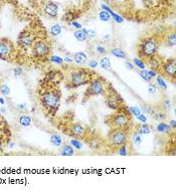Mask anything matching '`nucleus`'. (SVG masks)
<instances>
[{
    "label": "nucleus",
    "mask_w": 176,
    "mask_h": 196,
    "mask_svg": "<svg viewBox=\"0 0 176 196\" xmlns=\"http://www.w3.org/2000/svg\"><path fill=\"white\" fill-rule=\"evenodd\" d=\"M49 60L52 63H57V65H63V60L60 57H57V55H52V57H50Z\"/></svg>",
    "instance_id": "nucleus-28"
},
{
    "label": "nucleus",
    "mask_w": 176,
    "mask_h": 196,
    "mask_svg": "<svg viewBox=\"0 0 176 196\" xmlns=\"http://www.w3.org/2000/svg\"><path fill=\"white\" fill-rule=\"evenodd\" d=\"M33 54L36 57H47L50 52L49 44L44 40H37L33 44Z\"/></svg>",
    "instance_id": "nucleus-6"
},
{
    "label": "nucleus",
    "mask_w": 176,
    "mask_h": 196,
    "mask_svg": "<svg viewBox=\"0 0 176 196\" xmlns=\"http://www.w3.org/2000/svg\"><path fill=\"white\" fill-rule=\"evenodd\" d=\"M143 1H144V4L149 8L156 6V4L158 3V0H143Z\"/></svg>",
    "instance_id": "nucleus-33"
},
{
    "label": "nucleus",
    "mask_w": 176,
    "mask_h": 196,
    "mask_svg": "<svg viewBox=\"0 0 176 196\" xmlns=\"http://www.w3.org/2000/svg\"><path fill=\"white\" fill-rule=\"evenodd\" d=\"M106 48L104 46H101V45H99V46H97V52L100 53V54H104V53H106Z\"/></svg>",
    "instance_id": "nucleus-43"
},
{
    "label": "nucleus",
    "mask_w": 176,
    "mask_h": 196,
    "mask_svg": "<svg viewBox=\"0 0 176 196\" xmlns=\"http://www.w3.org/2000/svg\"><path fill=\"white\" fill-rule=\"evenodd\" d=\"M153 114H154V119L157 120V121H163L167 117L164 112H157V113H153Z\"/></svg>",
    "instance_id": "nucleus-27"
},
{
    "label": "nucleus",
    "mask_w": 176,
    "mask_h": 196,
    "mask_svg": "<svg viewBox=\"0 0 176 196\" xmlns=\"http://www.w3.org/2000/svg\"><path fill=\"white\" fill-rule=\"evenodd\" d=\"M12 50H13V46L11 42L5 39L0 40V58L8 57L11 54Z\"/></svg>",
    "instance_id": "nucleus-10"
},
{
    "label": "nucleus",
    "mask_w": 176,
    "mask_h": 196,
    "mask_svg": "<svg viewBox=\"0 0 176 196\" xmlns=\"http://www.w3.org/2000/svg\"><path fill=\"white\" fill-rule=\"evenodd\" d=\"M106 102H107V105H108L109 108L116 110V109H118L119 107L121 106L122 99H121V97L118 95V94L115 93V91H111V93L109 94L108 97H107Z\"/></svg>",
    "instance_id": "nucleus-8"
},
{
    "label": "nucleus",
    "mask_w": 176,
    "mask_h": 196,
    "mask_svg": "<svg viewBox=\"0 0 176 196\" xmlns=\"http://www.w3.org/2000/svg\"><path fill=\"white\" fill-rule=\"evenodd\" d=\"M71 134H73V136L83 137L86 133V130L80 124H73V126L71 127Z\"/></svg>",
    "instance_id": "nucleus-13"
},
{
    "label": "nucleus",
    "mask_w": 176,
    "mask_h": 196,
    "mask_svg": "<svg viewBox=\"0 0 176 196\" xmlns=\"http://www.w3.org/2000/svg\"><path fill=\"white\" fill-rule=\"evenodd\" d=\"M162 70H163V73H164L166 77L174 78L175 73H176V63H175L174 58H171V60H167V62L162 65Z\"/></svg>",
    "instance_id": "nucleus-9"
},
{
    "label": "nucleus",
    "mask_w": 176,
    "mask_h": 196,
    "mask_svg": "<svg viewBox=\"0 0 176 196\" xmlns=\"http://www.w3.org/2000/svg\"><path fill=\"white\" fill-rule=\"evenodd\" d=\"M150 132H151V129H150V127L148 126L146 123L141 125V126L139 127V129H138V133H140L141 135H144V134L147 135V134H149Z\"/></svg>",
    "instance_id": "nucleus-24"
},
{
    "label": "nucleus",
    "mask_w": 176,
    "mask_h": 196,
    "mask_svg": "<svg viewBox=\"0 0 176 196\" xmlns=\"http://www.w3.org/2000/svg\"><path fill=\"white\" fill-rule=\"evenodd\" d=\"M137 119L140 120L142 123H146V121H147V118L145 117V115H142V114H140L139 116H137Z\"/></svg>",
    "instance_id": "nucleus-47"
},
{
    "label": "nucleus",
    "mask_w": 176,
    "mask_h": 196,
    "mask_svg": "<svg viewBox=\"0 0 176 196\" xmlns=\"http://www.w3.org/2000/svg\"><path fill=\"white\" fill-rule=\"evenodd\" d=\"M17 109L20 111H25L26 110V105L25 104H19V105H17Z\"/></svg>",
    "instance_id": "nucleus-48"
},
{
    "label": "nucleus",
    "mask_w": 176,
    "mask_h": 196,
    "mask_svg": "<svg viewBox=\"0 0 176 196\" xmlns=\"http://www.w3.org/2000/svg\"><path fill=\"white\" fill-rule=\"evenodd\" d=\"M162 108L164 109L165 111H170L172 108V105H171V102H170L169 100H165L164 102L162 103Z\"/></svg>",
    "instance_id": "nucleus-34"
},
{
    "label": "nucleus",
    "mask_w": 176,
    "mask_h": 196,
    "mask_svg": "<svg viewBox=\"0 0 176 196\" xmlns=\"http://www.w3.org/2000/svg\"><path fill=\"white\" fill-rule=\"evenodd\" d=\"M111 52L114 57H116L118 58H126L127 57L126 52H125L123 49H121V48H114V49H112Z\"/></svg>",
    "instance_id": "nucleus-18"
},
{
    "label": "nucleus",
    "mask_w": 176,
    "mask_h": 196,
    "mask_svg": "<svg viewBox=\"0 0 176 196\" xmlns=\"http://www.w3.org/2000/svg\"><path fill=\"white\" fill-rule=\"evenodd\" d=\"M99 17H100V19L102 20V21H109V20L111 19V14L104 10V11L100 12Z\"/></svg>",
    "instance_id": "nucleus-26"
},
{
    "label": "nucleus",
    "mask_w": 176,
    "mask_h": 196,
    "mask_svg": "<svg viewBox=\"0 0 176 196\" xmlns=\"http://www.w3.org/2000/svg\"><path fill=\"white\" fill-rule=\"evenodd\" d=\"M63 62H73V58H70L68 57H65V60H63Z\"/></svg>",
    "instance_id": "nucleus-51"
},
{
    "label": "nucleus",
    "mask_w": 176,
    "mask_h": 196,
    "mask_svg": "<svg viewBox=\"0 0 176 196\" xmlns=\"http://www.w3.org/2000/svg\"><path fill=\"white\" fill-rule=\"evenodd\" d=\"M73 60H75V62L78 63V65H84V63L87 62L88 57H87L86 53L76 52V53H75V55H73Z\"/></svg>",
    "instance_id": "nucleus-15"
},
{
    "label": "nucleus",
    "mask_w": 176,
    "mask_h": 196,
    "mask_svg": "<svg viewBox=\"0 0 176 196\" xmlns=\"http://www.w3.org/2000/svg\"><path fill=\"white\" fill-rule=\"evenodd\" d=\"M22 73H23V70H22L21 68H15L13 70V75L14 77H20V75H22Z\"/></svg>",
    "instance_id": "nucleus-39"
},
{
    "label": "nucleus",
    "mask_w": 176,
    "mask_h": 196,
    "mask_svg": "<svg viewBox=\"0 0 176 196\" xmlns=\"http://www.w3.org/2000/svg\"><path fill=\"white\" fill-rule=\"evenodd\" d=\"M109 139L111 144L115 147H120L127 143L128 135L124 131V129H115L110 133Z\"/></svg>",
    "instance_id": "nucleus-3"
},
{
    "label": "nucleus",
    "mask_w": 176,
    "mask_h": 196,
    "mask_svg": "<svg viewBox=\"0 0 176 196\" xmlns=\"http://www.w3.org/2000/svg\"><path fill=\"white\" fill-rule=\"evenodd\" d=\"M129 111L131 112L133 115L136 116V117L139 116L140 114H142V112H141V110H140V108H137V107H130Z\"/></svg>",
    "instance_id": "nucleus-36"
},
{
    "label": "nucleus",
    "mask_w": 176,
    "mask_h": 196,
    "mask_svg": "<svg viewBox=\"0 0 176 196\" xmlns=\"http://www.w3.org/2000/svg\"><path fill=\"white\" fill-rule=\"evenodd\" d=\"M71 24L73 25V26H75L76 28H78V29H81V25L79 23V22H76V21H73V22H71Z\"/></svg>",
    "instance_id": "nucleus-49"
},
{
    "label": "nucleus",
    "mask_w": 176,
    "mask_h": 196,
    "mask_svg": "<svg viewBox=\"0 0 176 196\" xmlns=\"http://www.w3.org/2000/svg\"><path fill=\"white\" fill-rule=\"evenodd\" d=\"M140 53L143 57L151 58L156 55V52L158 50V41L155 38H148L142 42V44L140 45Z\"/></svg>",
    "instance_id": "nucleus-2"
},
{
    "label": "nucleus",
    "mask_w": 176,
    "mask_h": 196,
    "mask_svg": "<svg viewBox=\"0 0 176 196\" xmlns=\"http://www.w3.org/2000/svg\"><path fill=\"white\" fill-rule=\"evenodd\" d=\"M149 62H150V67H151L153 70H157V68H161V62H160L155 57L149 58Z\"/></svg>",
    "instance_id": "nucleus-22"
},
{
    "label": "nucleus",
    "mask_w": 176,
    "mask_h": 196,
    "mask_svg": "<svg viewBox=\"0 0 176 196\" xmlns=\"http://www.w3.org/2000/svg\"><path fill=\"white\" fill-rule=\"evenodd\" d=\"M1 112H2V113H3V114H5V113H6V109H5V108H2V109H1Z\"/></svg>",
    "instance_id": "nucleus-54"
},
{
    "label": "nucleus",
    "mask_w": 176,
    "mask_h": 196,
    "mask_svg": "<svg viewBox=\"0 0 176 196\" xmlns=\"http://www.w3.org/2000/svg\"><path fill=\"white\" fill-rule=\"evenodd\" d=\"M0 103H1L2 105H4V104H5V102H4V100L2 98H0Z\"/></svg>",
    "instance_id": "nucleus-53"
},
{
    "label": "nucleus",
    "mask_w": 176,
    "mask_h": 196,
    "mask_svg": "<svg viewBox=\"0 0 176 196\" xmlns=\"http://www.w3.org/2000/svg\"><path fill=\"white\" fill-rule=\"evenodd\" d=\"M140 110L144 111V112H147V113L149 114H153L154 112H153V109L151 108V107H148V106H145V107H141V109Z\"/></svg>",
    "instance_id": "nucleus-40"
},
{
    "label": "nucleus",
    "mask_w": 176,
    "mask_h": 196,
    "mask_svg": "<svg viewBox=\"0 0 176 196\" xmlns=\"http://www.w3.org/2000/svg\"><path fill=\"white\" fill-rule=\"evenodd\" d=\"M18 121H19V124L21 125V126H23V127H27V126H29V125L31 124V118L28 117V116H26V115L20 116Z\"/></svg>",
    "instance_id": "nucleus-17"
},
{
    "label": "nucleus",
    "mask_w": 176,
    "mask_h": 196,
    "mask_svg": "<svg viewBox=\"0 0 176 196\" xmlns=\"http://www.w3.org/2000/svg\"><path fill=\"white\" fill-rule=\"evenodd\" d=\"M41 103L45 109L55 111L60 104V94L57 91H47L41 97Z\"/></svg>",
    "instance_id": "nucleus-1"
},
{
    "label": "nucleus",
    "mask_w": 176,
    "mask_h": 196,
    "mask_svg": "<svg viewBox=\"0 0 176 196\" xmlns=\"http://www.w3.org/2000/svg\"><path fill=\"white\" fill-rule=\"evenodd\" d=\"M133 62H134L135 65H136L137 68H141V70H144V68H145V62H143V60H140V58H137V57H135L134 60H133Z\"/></svg>",
    "instance_id": "nucleus-29"
},
{
    "label": "nucleus",
    "mask_w": 176,
    "mask_h": 196,
    "mask_svg": "<svg viewBox=\"0 0 176 196\" xmlns=\"http://www.w3.org/2000/svg\"><path fill=\"white\" fill-rule=\"evenodd\" d=\"M112 16H113V18L116 20L117 22H119V23H121V22H123V18H122L121 16H119V15H117V14H115V13H113L112 14Z\"/></svg>",
    "instance_id": "nucleus-45"
},
{
    "label": "nucleus",
    "mask_w": 176,
    "mask_h": 196,
    "mask_svg": "<svg viewBox=\"0 0 176 196\" xmlns=\"http://www.w3.org/2000/svg\"><path fill=\"white\" fill-rule=\"evenodd\" d=\"M50 143H52V145H53V146H60L63 143V139L62 137L60 136V135H52V137H50Z\"/></svg>",
    "instance_id": "nucleus-19"
},
{
    "label": "nucleus",
    "mask_w": 176,
    "mask_h": 196,
    "mask_svg": "<svg viewBox=\"0 0 176 196\" xmlns=\"http://www.w3.org/2000/svg\"><path fill=\"white\" fill-rule=\"evenodd\" d=\"M105 85L101 80H94L92 81L89 85L88 91H87V94L90 97H94V96H100L103 95L105 93Z\"/></svg>",
    "instance_id": "nucleus-5"
},
{
    "label": "nucleus",
    "mask_w": 176,
    "mask_h": 196,
    "mask_svg": "<svg viewBox=\"0 0 176 196\" xmlns=\"http://www.w3.org/2000/svg\"><path fill=\"white\" fill-rule=\"evenodd\" d=\"M130 119L123 113H118L112 118V125L117 129H125L129 125Z\"/></svg>",
    "instance_id": "nucleus-7"
},
{
    "label": "nucleus",
    "mask_w": 176,
    "mask_h": 196,
    "mask_svg": "<svg viewBox=\"0 0 176 196\" xmlns=\"http://www.w3.org/2000/svg\"><path fill=\"white\" fill-rule=\"evenodd\" d=\"M100 65L102 67V68L104 70H109L111 68V62H110V58L109 57H102L101 60H100Z\"/></svg>",
    "instance_id": "nucleus-21"
},
{
    "label": "nucleus",
    "mask_w": 176,
    "mask_h": 196,
    "mask_svg": "<svg viewBox=\"0 0 176 196\" xmlns=\"http://www.w3.org/2000/svg\"><path fill=\"white\" fill-rule=\"evenodd\" d=\"M60 153L62 156H73V148L71 145H65L60 150Z\"/></svg>",
    "instance_id": "nucleus-14"
},
{
    "label": "nucleus",
    "mask_w": 176,
    "mask_h": 196,
    "mask_svg": "<svg viewBox=\"0 0 176 196\" xmlns=\"http://www.w3.org/2000/svg\"><path fill=\"white\" fill-rule=\"evenodd\" d=\"M86 35H87V37H94L96 35V32L94 31V30H92V29H89V30H87V32H86Z\"/></svg>",
    "instance_id": "nucleus-46"
},
{
    "label": "nucleus",
    "mask_w": 176,
    "mask_h": 196,
    "mask_svg": "<svg viewBox=\"0 0 176 196\" xmlns=\"http://www.w3.org/2000/svg\"><path fill=\"white\" fill-rule=\"evenodd\" d=\"M34 42V37L28 32H22L18 38V43L21 46H30Z\"/></svg>",
    "instance_id": "nucleus-11"
},
{
    "label": "nucleus",
    "mask_w": 176,
    "mask_h": 196,
    "mask_svg": "<svg viewBox=\"0 0 176 196\" xmlns=\"http://www.w3.org/2000/svg\"><path fill=\"white\" fill-rule=\"evenodd\" d=\"M148 91H149L151 95H153V94H155L157 91V89H156V86H153V85H150L149 86H148Z\"/></svg>",
    "instance_id": "nucleus-42"
},
{
    "label": "nucleus",
    "mask_w": 176,
    "mask_h": 196,
    "mask_svg": "<svg viewBox=\"0 0 176 196\" xmlns=\"http://www.w3.org/2000/svg\"><path fill=\"white\" fill-rule=\"evenodd\" d=\"M71 144L73 145V147H75V148H76V149H81V147H83V145H81V143L80 141H78V140H76V139H71Z\"/></svg>",
    "instance_id": "nucleus-38"
},
{
    "label": "nucleus",
    "mask_w": 176,
    "mask_h": 196,
    "mask_svg": "<svg viewBox=\"0 0 176 196\" xmlns=\"http://www.w3.org/2000/svg\"><path fill=\"white\" fill-rule=\"evenodd\" d=\"M62 33V26L60 24H55L50 27V34L53 36H58Z\"/></svg>",
    "instance_id": "nucleus-20"
},
{
    "label": "nucleus",
    "mask_w": 176,
    "mask_h": 196,
    "mask_svg": "<svg viewBox=\"0 0 176 196\" xmlns=\"http://www.w3.org/2000/svg\"><path fill=\"white\" fill-rule=\"evenodd\" d=\"M75 37L76 38V40H79V41H85L87 39V35L85 32L81 31V29H78L75 31Z\"/></svg>",
    "instance_id": "nucleus-23"
},
{
    "label": "nucleus",
    "mask_w": 176,
    "mask_h": 196,
    "mask_svg": "<svg viewBox=\"0 0 176 196\" xmlns=\"http://www.w3.org/2000/svg\"><path fill=\"white\" fill-rule=\"evenodd\" d=\"M119 154L121 155V156H126L127 154H128V149H127V145L124 144L122 145V146H120V149H119Z\"/></svg>",
    "instance_id": "nucleus-35"
},
{
    "label": "nucleus",
    "mask_w": 176,
    "mask_h": 196,
    "mask_svg": "<svg viewBox=\"0 0 176 196\" xmlns=\"http://www.w3.org/2000/svg\"><path fill=\"white\" fill-rule=\"evenodd\" d=\"M43 10H44V12L48 15V16L55 18V17L57 16L58 6L57 4L53 3V2H47V3L44 5V7H43Z\"/></svg>",
    "instance_id": "nucleus-12"
},
{
    "label": "nucleus",
    "mask_w": 176,
    "mask_h": 196,
    "mask_svg": "<svg viewBox=\"0 0 176 196\" xmlns=\"http://www.w3.org/2000/svg\"><path fill=\"white\" fill-rule=\"evenodd\" d=\"M169 126H171V127H172V129H173V130H175V121H174V120H172V121L170 122V125H169Z\"/></svg>",
    "instance_id": "nucleus-52"
},
{
    "label": "nucleus",
    "mask_w": 176,
    "mask_h": 196,
    "mask_svg": "<svg viewBox=\"0 0 176 196\" xmlns=\"http://www.w3.org/2000/svg\"><path fill=\"white\" fill-rule=\"evenodd\" d=\"M157 83H158V86H159L160 88L163 89V90H166L167 89V85L165 83V81L163 80L161 77L157 78Z\"/></svg>",
    "instance_id": "nucleus-37"
},
{
    "label": "nucleus",
    "mask_w": 176,
    "mask_h": 196,
    "mask_svg": "<svg viewBox=\"0 0 176 196\" xmlns=\"http://www.w3.org/2000/svg\"><path fill=\"white\" fill-rule=\"evenodd\" d=\"M70 81L73 88H79V86L85 85L88 81V75L84 70H73V72H71Z\"/></svg>",
    "instance_id": "nucleus-4"
},
{
    "label": "nucleus",
    "mask_w": 176,
    "mask_h": 196,
    "mask_svg": "<svg viewBox=\"0 0 176 196\" xmlns=\"http://www.w3.org/2000/svg\"><path fill=\"white\" fill-rule=\"evenodd\" d=\"M139 75H140V77H141L145 81H148V83H149V81H151V78L149 77V75H148L147 70H142L141 72H139Z\"/></svg>",
    "instance_id": "nucleus-30"
},
{
    "label": "nucleus",
    "mask_w": 176,
    "mask_h": 196,
    "mask_svg": "<svg viewBox=\"0 0 176 196\" xmlns=\"http://www.w3.org/2000/svg\"><path fill=\"white\" fill-rule=\"evenodd\" d=\"M166 43H167L168 46H174L175 45V33L174 32H171L170 34L167 35Z\"/></svg>",
    "instance_id": "nucleus-25"
},
{
    "label": "nucleus",
    "mask_w": 176,
    "mask_h": 196,
    "mask_svg": "<svg viewBox=\"0 0 176 196\" xmlns=\"http://www.w3.org/2000/svg\"><path fill=\"white\" fill-rule=\"evenodd\" d=\"M0 91H1V94L3 96H8L10 94V89L8 86L2 85L1 86H0Z\"/></svg>",
    "instance_id": "nucleus-32"
},
{
    "label": "nucleus",
    "mask_w": 176,
    "mask_h": 196,
    "mask_svg": "<svg viewBox=\"0 0 176 196\" xmlns=\"http://www.w3.org/2000/svg\"><path fill=\"white\" fill-rule=\"evenodd\" d=\"M157 132L159 133H170L171 131V127L169 126L168 124L164 123V122H161V123L158 124V126L156 127Z\"/></svg>",
    "instance_id": "nucleus-16"
},
{
    "label": "nucleus",
    "mask_w": 176,
    "mask_h": 196,
    "mask_svg": "<svg viewBox=\"0 0 176 196\" xmlns=\"http://www.w3.org/2000/svg\"><path fill=\"white\" fill-rule=\"evenodd\" d=\"M125 67H126V68H128V70H134V65L132 62H130L129 60H126V62H125Z\"/></svg>",
    "instance_id": "nucleus-41"
},
{
    "label": "nucleus",
    "mask_w": 176,
    "mask_h": 196,
    "mask_svg": "<svg viewBox=\"0 0 176 196\" xmlns=\"http://www.w3.org/2000/svg\"><path fill=\"white\" fill-rule=\"evenodd\" d=\"M133 142L135 145H140L142 142V137L140 133H135L133 135Z\"/></svg>",
    "instance_id": "nucleus-31"
},
{
    "label": "nucleus",
    "mask_w": 176,
    "mask_h": 196,
    "mask_svg": "<svg viewBox=\"0 0 176 196\" xmlns=\"http://www.w3.org/2000/svg\"><path fill=\"white\" fill-rule=\"evenodd\" d=\"M147 73H148V75H149V77L151 78L156 77V73H155V70H149V72H147Z\"/></svg>",
    "instance_id": "nucleus-50"
},
{
    "label": "nucleus",
    "mask_w": 176,
    "mask_h": 196,
    "mask_svg": "<svg viewBox=\"0 0 176 196\" xmlns=\"http://www.w3.org/2000/svg\"><path fill=\"white\" fill-rule=\"evenodd\" d=\"M98 62H97V60H90V62H89V63H88V65L90 68H96L97 67H98Z\"/></svg>",
    "instance_id": "nucleus-44"
}]
</instances>
